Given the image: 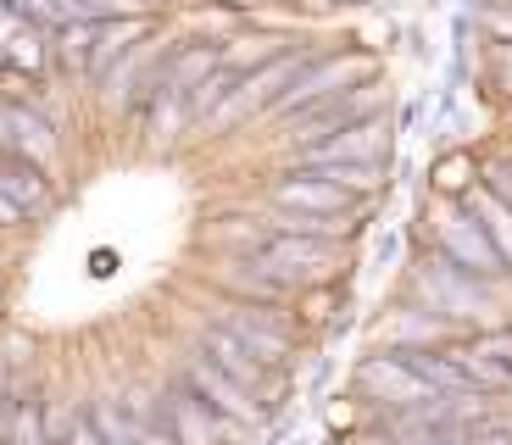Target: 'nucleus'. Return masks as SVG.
<instances>
[{
  "label": "nucleus",
  "mask_w": 512,
  "mask_h": 445,
  "mask_svg": "<svg viewBox=\"0 0 512 445\" xmlns=\"http://www.w3.org/2000/svg\"><path fill=\"white\" fill-rule=\"evenodd\" d=\"M457 334H462L457 323H446L440 312H429V306H401V312H390V318L379 323L384 351H429V345H451Z\"/></svg>",
  "instance_id": "obj_12"
},
{
  "label": "nucleus",
  "mask_w": 512,
  "mask_h": 445,
  "mask_svg": "<svg viewBox=\"0 0 512 445\" xmlns=\"http://www.w3.org/2000/svg\"><path fill=\"white\" fill-rule=\"evenodd\" d=\"M307 173L329 178V184L351 190L357 201H368V195L384 190V173H390V167H379V162H318V167H307Z\"/></svg>",
  "instance_id": "obj_20"
},
{
  "label": "nucleus",
  "mask_w": 512,
  "mask_h": 445,
  "mask_svg": "<svg viewBox=\"0 0 512 445\" xmlns=\"http://www.w3.org/2000/svg\"><path fill=\"white\" fill-rule=\"evenodd\" d=\"M373 78H379V62H373L368 51H323L318 62H307V67H301V78H295V84L284 89V95L268 106V112L290 123V117L312 112V106L334 101V95H346V89L373 84Z\"/></svg>",
  "instance_id": "obj_3"
},
{
  "label": "nucleus",
  "mask_w": 512,
  "mask_h": 445,
  "mask_svg": "<svg viewBox=\"0 0 512 445\" xmlns=\"http://www.w3.org/2000/svg\"><path fill=\"white\" fill-rule=\"evenodd\" d=\"M12 151L28 156V162H51L56 156V128L34 112V106H12Z\"/></svg>",
  "instance_id": "obj_17"
},
{
  "label": "nucleus",
  "mask_w": 512,
  "mask_h": 445,
  "mask_svg": "<svg viewBox=\"0 0 512 445\" xmlns=\"http://www.w3.org/2000/svg\"><path fill=\"white\" fill-rule=\"evenodd\" d=\"M412 290H418V306L440 312V318L457 323V329L490 323V312H496V284L468 279V273H462V267H451L440 251H423L418 256V267H412Z\"/></svg>",
  "instance_id": "obj_1"
},
{
  "label": "nucleus",
  "mask_w": 512,
  "mask_h": 445,
  "mask_svg": "<svg viewBox=\"0 0 512 445\" xmlns=\"http://www.w3.org/2000/svg\"><path fill=\"white\" fill-rule=\"evenodd\" d=\"M140 6H162V0H140Z\"/></svg>",
  "instance_id": "obj_32"
},
{
  "label": "nucleus",
  "mask_w": 512,
  "mask_h": 445,
  "mask_svg": "<svg viewBox=\"0 0 512 445\" xmlns=\"http://www.w3.org/2000/svg\"><path fill=\"white\" fill-rule=\"evenodd\" d=\"M201 356H206L218 373H229L234 384H245L256 401L268 395V373H273V368H262V362H256V356L245 351V345L234 340L229 329H218V323H212V329H201ZM262 407H268V401H262Z\"/></svg>",
  "instance_id": "obj_13"
},
{
  "label": "nucleus",
  "mask_w": 512,
  "mask_h": 445,
  "mask_svg": "<svg viewBox=\"0 0 512 445\" xmlns=\"http://www.w3.org/2000/svg\"><path fill=\"white\" fill-rule=\"evenodd\" d=\"M479 184H485V190H490V195H496V201L512 212V156H496V162L479 167Z\"/></svg>",
  "instance_id": "obj_24"
},
{
  "label": "nucleus",
  "mask_w": 512,
  "mask_h": 445,
  "mask_svg": "<svg viewBox=\"0 0 512 445\" xmlns=\"http://www.w3.org/2000/svg\"><path fill=\"white\" fill-rule=\"evenodd\" d=\"M485 356H496L501 368H512V329H485V334H468Z\"/></svg>",
  "instance_id": "obj_27"
},
{
  "label": "nucleus",
  "mask_w": 512,
  "mask_h": 445,
  "mask_svg": "<svg viewBox=\"0 0 512 445\" xmlns=\"http://www.w3.org/2000/svg\"><path fill=\"white\" fill-rule=\"evenodd\" d=\"M6 12H12V6H0V17H6Z\"/></svg>",
  "instance_id": "obj_33"
},
{
  "label": "nucleus",
  "mask_w": 512,
  "mask_h": 445,
  "mask_svg": "<svg viewBox=\"0 0 512 445\" xmlns=\"http://www.w3.org/2000/svg\"><path fill=\"white\" fill-rule=\"evenodd\" d=\"M134 445H179V440H173V434L162 429V412H156V418H145V423H140V440H134Z\"/></svg>",
  "instance_id": "obj_28"
},
{
  "label": "nucleus",
  "mask_w": 512,
  "mask_h": 445,
  "mask_svg": "<svg viewBox=\"0 0 512 445\" xmlns=\"http://www.w3.org/2000/svg\"><path fill=\"white\" fill-rule=\"evenodd\" d=\"M340 256H346V245H334V240H307V234H268V240L256 245V251H245L240 262L256 267L262 279L284 284V290H307V284H329V279H334Z\"/></svg>",
  "instance_id": "obj_2"
},
{
  "label": "nucleus",
  "mask_w": 512,
  "mask_h": 445,
  "mask_svg": "<svg viewBox=\"0 0 512 445\" xmlns=\"http://www.w3.org/2000/svg\"><path fill=\"white\" fill-rule=\"evenodd\" d=\"M390 117H368V123L340 128L334 140L312 145V151H295V167H318V162H379L390 167Z\"/></svg>",
  "instance_id": "obj_11"
},
{
  "label": "nucleus",
  "mask_w": 512,
  "mask_h": 445,
  "mask_svg": "<svg viewBox=\"0 0 512 445\" xmlns=\"http://www.w3.org/2000/svg\"><path fill=\"white\" fill-rule=\"evenodd\" d=\"M0 6H12V12H17V0H0Z\"/></svg>",
  "instance_id": "obj_31"
},
{
  "label": "nucleus",
  "mask_w": 512,
  "mask_h": 445,
  "mask_svg": "<svg viewBox=\"0 0 512 445\" xmlns=\"http://www.w3.org/2000/svg\"><path fill=\"white\" fill-rule=\"evenodd\" d=\"M145 39H151V17H112V23H95V45H90V67H84V78L101 84L106 67H112L117 56H128L134 45H145Z\"/></svg>",
  "instance_id": "obj_14"
},
{
  "label": "nucleus",
  "mask_w": 512,
  "mask_h": 445,
  "mask_svg": "<svg viewBox=\"0 0 512 445\" xmlns=\"http://www.w3.org/2000/svg\"><path fill=\"white\" fill-rule=\"evenodd\" d=\"M268 206L273 212H295V217H362V201L329 178L307 173V167H290L268 190Z\"/></svg>",
  "instance_id": "obj_8"
},
{
  "label": "nucleus",
  "mask_w": 512,
  "mask_h": 445,
  "mask_svg": "<svg viewBox=\"0 0 512 445\" xmlns=\"http://www.w3.org/2000/svg\"><path fill=\"white\" fill-rule=\"evenodd\" d=\"M0 151H12V106L0 101Z\"/></svg>",
  "instance_id": "obj_30"
},
{
  "label": "nucleus",
  "mask_w": 512,
  "mask_h": 445,
  "mask_svg": "<svg viewBox=\"0 0 512 445\" xmlns=\"http://www.w3.org/2000/svg\"><path fill=\"white\" fill-rule=\"evenodd\" d=\"M384 106H390V95H384V84L373 78V84L346 89V95H334V101L312 106V112H301V117H290V128H295V151H312V145L334 140V134H340V128H351V123L384 117Z\"/></svg>",
  "instance_id": "obj_6"
},
{
  "label": "nucleus",
  "mask_w": 512,
  "mask_h": 445,
  "mask_svg": "<svg viewBox=\"0 0 512 445\" xmlns=\"http://www.w3.org/2000/svg\"><path fill=\"white\" fill-rule=\"evenodd\" d=\"M218 329H229L262 368H284L295 351V329L273 318L268 306H234V301L218 306Z\"/></svg>",
  "instance_id": "obj_9"
},
{
  "label": "nucleus",
  "mask_w": 512,
  "mask_h": 445,
  "mask_svg": "<svg viewBox=\"0 0 512 445\" xmlns=\"http://www.w3.org/2000/svg\"><path fill=\"white\" fill-rule=\"evenodd\" d=\"M462 206L474 212V223L490 234V245H496V256L507 262V273H512V212H507V206H501L496 195L485 190V184H474V190L462 195Z\"/></svg>",
  "instance_id": "obj_16"
},
{
  "label": "nucleus",
  "mask_w": 512,
  "mask_h": 445,
  "mask_svg": "<svg viewBox=\"0 0 512 445\" xmlns=\"http://www.w3.org/2000/svg\"><path fill=\"white\" fill-rule=\"evenodd\" d=\"M295 39H273V34H245V39H234V45H223V67L229 73H256V67H268L273 56H284Z\"/></svg>",
  "instance_id": "obj_21"
},
{
  "label": "nucleus",
  "mask_w": 512,
  "mask_h": 445,
  "mask_svg": "<svg viewBox=\"0 0 512 445\" xmlns=\"http://www.w3.org/2000/svg\"><path fill=\"white\" fill-rule=\"evenodd\" d=\"M156 412H162V429L173 434L179 445H229L234 434H245L240 423H229L223 412H212L201 401V395L190 390V384H167L162 395H156Z\"/></svg>",
  "instance_id": "obj_7"
},
{
  "label": "nucleus",
  "mask_w": 512,
  "mask_h": 445,
  "mask_svg": "<svg viewBox=\"0 0 512 445\" xmlns=\"http://www.w3.org/2000/svg\"><path fill=\"white\" fill-rule=\"evenodd\" d=\"M90 45H95V23H90V17L51 28V62H62L73 78H84V67H90Z\"/></svg>",
  "instance_id": "obj_19"
},
{
  "label": "nucleus",
  "mask_w": 512,
  "mask_h": 445,
  "mask_svg": "<svg viewBox=\"0 0 512 445\" xmlns=\"http://www.w3.org/2000/svg\"><path fill=\"white\" fill-rule=\"evenodd\" d=\"M17 223H23V206L12 195H0V229H17Z\"/></svg>",
  "instance_id": "obj_29"
},
{
  "label": "nucleus",
  "mask_w": 512,
  "mask_h": 445,
  "mask_svg": "<svg viewBox=\"0 0 512 445\" xmlns=\"http://www.w3.org/2000/svg\"><path fill=\"white\" fill-rule=\"evenodd\" d=\"M479 28L490 34V45H512V0H496L479 12Z\"/></svg>",
  "instance_id": "obj_25"
},
{
  "label": "nucleus",
  "mask_w": 512,
  "mask_h": 445,
  "mask_svg": "<svg viewBox=\"0 0 512 445\" xmlns=\"http://www.w3.org/2000/svg\"><path fill=\"white\" fill-rule=\"evenodd\" d=\"M485 84L501 89L512 101V45H490V62H485Z\"/></svg>",
  "instance_id": "obj_26"
},
{
  "label": "nucleus",
  "mask_w": 512,
  "mask_h": 445,
  "mask_svg": "<svg viewBox=\"0 0 512 445\" xmlns=\"http://www.w3.org/2000/svg\"><path fill=\"white\" fill-rule=\"evenodd\" d=\"M140 112H145V128H151L156 145H173L184 134V123H190V101H184L179 89H156Z\"/></svg>",
  "instance_id": "obj_18"
},
{
  "label": "nucleus",
  "mask_w": 512,
  "mask_h": 445,
  "mask_svg": "<svg viewBox=\"0 0 512 445\" xmlns=\"http://www.w3.org/2000/svg\"><path fill=\"white\" fill-rule=\"evenodd\" d=\"M0 195H12V201L23 206V217H34V212L51 206V178H45V167H39V162L6 151V156H0Z\"/></svg>",
  "instance_id": "obj_15"
},
{
  "label": "nucleus",
  "mask_w": 512,
  "mask_h": 445,
  "mask_svg": "<svg viewBox=\"0 0 512 445\" xmlns=\"http://www.w3.org/2000/svg\"><path fill=\"white\" fill-rule=\"evenodd\" d=\"M184 384H190V390L201 395V401H206L212 412H223L229 423H240V429H256V423H268V407H262V401H256L251 390H245V384H234L229 373L212 368V362H206L201 351L184 356Z\"/></svg>",
  "instance_id": "obj_10"
},
{
  "label": "nucleus",
  "mask_w": 512,
  "mask_h": 445,
  "mask_svg": "<svg viewBox=\"0 0 512 445\" xmlns=\"http://www.w3.org/2000/svg\"><path fill=\"white\" fill-rule=\"evenodd\" d=\"M429 223H435V234H429V251H440L451 267H462L468 279L496 284V290L512 279L507 262H501L496 245H490V234L479 229L474 212H468L462 201H435V217H429Z\"/></svg>",
  "instance_id": "obj_4"
},
{
  "label": "nucleus",
  "mask_w": 512,
  "mask_h": 445,
  "mask_svg": "<svg viewBox=\"0 0 512 445\" xmlns=\"http://www.w3.org/2000/svg\"><path fill=\"white\" fill-rule=\"evenodd\" d=\"M6 67H17V73H28V78L51 67V45L39 39V28H34V23H23L12 39H6Z\"/></svg>",
  "instance_id": "obj_23"
},
{
  "label": "nucleus",
  "mask_w": 512,
  "mask_h": 445,
  "mask_svg": "<svg viewBox=\"0 0 512 445\" xmlns=\"http://www.w3.org/2000/svg\"><path fill=\"white\" fill-rule=\"evenodd\" d=\"M429 184H435V195L440 201H462V195L479 184V162L468 151H446L435 162V173H429Z\"/></svg>",
  "instance_id": "obj_22"
},
{
  "label": "nucleus",
  "mask_w": 512,
  "mask_h": 445,
  "mask_svg": "<svg viewBox=\"0 0 512 445\" xmlns=\"http://www.w3.org/2000/svg\"><path fill=\"white\" fill-rule=\"evenodd\" d=\"M351 6H368V0H351Z\"/></svg>",
  "instance_id": "obj_34"
},
{
  "label": "nucleus",
  "mask_w": 512,
  "mask_h": 445,
  "mask_svg": "<svg viewBox=\"0 0 512 445\" xmlns=\"http://www.w3.org/2000/svg\"><path fill=\"white\" fill-rule=\"evenodd\" d=\"M351 384H357V395H362V401H373V407H379L384 418H401V412H423V407H435V401H440V395L429 390V384H423L396 351L362 356L357 373H351Z\"/></svg>",
  "instance_id": "obj_5"
},
{
  "label": "nucleus",
  "mask_w": 512,
  "mask_h": 445,
  "mask_svg": "<svg viewBox=\"0 0 512 445\" xmlns=\"http://www.w3.org/2000/svg\"><path fill=\"white\" fill-rule=\"evenodd\" d=\"M0 67H6V51H0Z\"/></svg>",
  "instance_id": "obj_35"
},
{
  "label": "nucleus",
  "mask_w": 512,
  "mask_h": 445,
  "mask_svg": "<svg viewBox=\"0 0 512 445\" xmlns=\"http://www.w3.org/2000/svg\"><path fill=\"white\" fill-rule=\"evenodd\" d=\"M0 445H6V440H0Z\"/></svg>",
  "instance_id": "obj_36"
}]
</instances>
